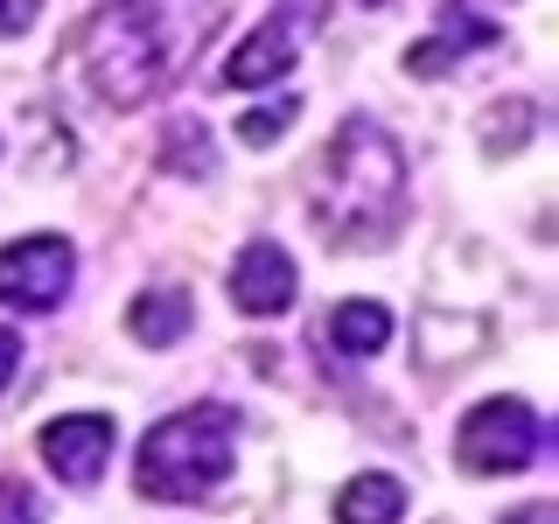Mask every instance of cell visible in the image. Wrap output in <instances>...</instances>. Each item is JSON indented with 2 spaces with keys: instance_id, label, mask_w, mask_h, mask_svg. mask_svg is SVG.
Segmentation results:
<instances>
[{
  "instance_id": "6da1fadb",
  "label": "cell",
  "mask_w": 559,
  "mask_h": 524,
  "mask_svg": "<svg viewBox=\"0 0 559 524\" xmlns=\"http://www.w3.org/2000/svg\"><path fill=\"white\" fill-rule=\"evenodd\" d=\"M399 196H406L399 140L378 119H343L336 140L322 147V168H314V224H322V238L378 245L399 224Z\"/></svg>"
},
{
  "instance_id": "7a4b0ae2",
  "label": "cell",
  "mask_w": 559,
  "mask_h": 524,
  "mask_svg": "<svg viewBox=\"0 0 559 524\" xmlns=\"http://www.w3.org/2000/svg\"><path fill=\"white\" fill-rule=\"evenodd\" d=\"M168 0H112L84 28V70L105 105H147L168 78Z\"/></svg>"
},
{
  "instance_id": "3957f363",
  "label": "cell",
  "mask_w": 559,
  "mask_h": 524,
  "mask_svg": "<svg viewBox=\"0 0 559 524\" xmlns=\"http://www.w3.org/2000/svg\"><path fill=\"white\" fill-rule=\"evenodd\" d=\"M231 406H182L140 441V489L162 503H197L231 476Z\"/></svg>"
},
{
  "instance_id": "277c9868",
  "label": "cell",
  "mask_w": 559,
  "mask_h": 524,
  "mask_svg": "<svg viewBox=\"0 0 559 524\" xmlns=\"http://www.w3.org/2000/svg\"><path fill=\"white\" fill-rule=\"evenodd\" d=\"M538 448H546V433H538V413L524 406V398H489L462 419V433H454V454H462V468H476V476H518V468L538 462Z\"/></svg>"
},
{
  "instance_id": "5b68a950",
  "label": "cell",
  "mask_w": 559,
  "mask_h": 524,
  "mask_svg": "<svg viewBox=\"0 0 559 524\" xmlns=\"http://www.w3.org/2000/svg\"><path fill=\"white\" fill-rule=\"evenodd\" d=\"M70 294V245L22 238L0 252V308H57Z\"/></svg>"
},
{
  "instance_id": "8992f818",
  "label": "cell",
  "mask_w": 559,
  "mask_h": 524,
  "mask_svg": "<svg viewBox=\"0 0 559 524\" xmlns=\"http://www.w3.org/2000/svg\"><path fill=\"white\" fill-rule=\"evenodd\" d=\"M43 462L57 468V483L92 489L105 476V462H112V419H98V413L49 419V427H43Z\"/></svg>"
},
{
  "instance_id": "52a82bcc",
  "label": "cell",
  "mask_w": 559,
  "mask_h": 524,
  "mask_svg": "<svg viewBox=\"0 0 559 524\" xmlns=\"http://www.w3.org/2000/svg\"><path fill=\"white\" fill-rule=\"evenodd\" d=\"M294 287H301V279H294V259L280 252L273 238H252L238 252V266H231V301L245 308V314H280L294 301Z\"/></svg>"
},
{
  "instance_id": "ba28073f",
  "label": "cell",
  "mask_w": 559,
  "mask_h": 524,
  "mask_svg": "<svg viewBox=\"0 0 559 524\" xmlns=\"http://www.w3.org/2000/svg\"><path fill=\"white\" fill-rule=\"evenodd\" d=\"M301 14H314V8H301ZM301 14H266V22L252 28V43L224 57V84H231V92H252V84L280 78V70L294 63V49H301V43H294V28H301Z\"/></svg>"
},
{
  "instance_id": "9c48e42d",
  "label": "cell",
  "mask_w": 559,
  "mask_h": 524,
  "mask_svg": "<svg viewBox=\"0 0 559 524\" xmlns=\"http://www.w3.org/2000/svg\"><path fill=\"white\" fill-rule=\"evenodd\" d=\"M322 343L336 349V357H378L384 343H392V308L378 301H343L322 314Z\"/></svg>"
},
{
  "instance_id": "30bf717a",
  "label": "cell",
  "mask_w": 559,
  "mask_h": 524,
  "mask_svg": "<svg viewBox=\"0 0 559 524\" xmlns=\"http://www.w3.org/2000/svg\"><path fill=\"white\" fill-rule=\"evenodd\" d=\"M406 517V483L399 476H349L336 489V524H399Z\"/></svg>"
},
{
  "instance_id": "8fae6325",
  "label": "cell",
  "mask_w": 559,
  "mask_h": 524,
  "mask_svg": "<svg viewBox=\"0 0 559 524\" xmlns=\"http://www.w3.org/2000/svg\"><path fill=\"white\" fill-rule=\"evenodd\" d=\"M127 329H133V343L168 349V343L189 329V294H182V287H154V294H140V301L127 308Z\"/></svg>"
},
{
  "instance_id": "7c38bea8",
  "label": "cell",
  "mask_w": 559,
  "mask_h": 524,
  "mask_svg": "<svg viewBox=\"0 0 559 524\" xmlns=\"http://www.w3.org/2000/svg\"><path fill=\"white\" fill-rule=\"evenodd\" d=\"M162 168H175V175H210V133L197 127V119H175V127L162 133Z\"/></svg>"
},
{
  "instance_id": "4fadbf2b",
  "label": "cell",
  "mask_w": 559,
  "mask_h": 524,
  "mask_svg": "<svg viewBox=\"0 0 559 524\" xmlns=\"http://www.w3.org/2000/svg\"><path fill=\"white\" fill-rule=\"evenodd\" d=\"M483 140H489V154H518L524 140H532V105H524V98L489 105V112H483Z\"/></svg>"
},
{
  "instance_id": "5bb4252c",
  "label": "cell",
  "mask_w": 559,
  "mask_h": 524,
  "mask_svg": "<svg viewBox=\"0 0 559 524\" xmlns=\"http://www.w3.org/2000/svg\"><path fill=\"white\" fill-rule=\"evenodd\" d=\"M294 112H301V98H273V105H252V112L238 119V140H245V147H266L273 133H287V127H294Z\"/></svg>"
},
{
  "instance_id": "9a60e30c",
  "label": "cell",
  "mask_w": 559,
  "mask_h": 524,
  "mask_svg": "<svg viewBox=\"0 0 559 524\" xmlns=\"http://www.w3.org/2000/svg\"><path fill=\"white\" fill-rule=\"evenodd\" d=\"M0 524H43V497L28 483H0Z\"/></svg>"
},
{
  "instance_id": "2e32d148",
  "label": "cell",
  "mask_w": 559,
  "mask_h": 524,
  "mask_svg": "<svg viewBox=\"0 0 559 524\" xmlns=\"http://www.w3.org/2000/svg\"><path fill=\"white\" fill-rule=\"evenodd\" d=\"M35 8H43V0H0V35H22L35 22Z\"/></svg>"
},
{
  "instance_id": "e0dca14e",
  "label": "cell",
  "mask_w": 559,
  "mask_h": 524,
  "mask_svg": "<svg viewBox=\"0 0 559 524\" xmlns=\"http://www.w3.org/2000/svg\"><path fill=\"white\" fill-rule=\"evenodd\" d=\"M14 364H22V336H14V329H0V384L14 378Z\"/></svg>"
},
{
  "instance_id": "ac0fdd59",
  "label": "cell",
  "mask_w": 559,
  "mask_h": 524,
  "mask_svg": "<svg viewBox=\"0 0 559 524\" xmlns=\"http://www.w3.org/2000/svg\"><path fill=\"white\" fill-rule=\"evenodd\" d=\"M497 524H559V511H552V503H524V511L497 517Z\"/></svg>"
},
{
  "instance_id": "d6986e66",
  "label": "cell",
  "mask_w": 559,
  "mask_h": 524,
  "mask_svg": "<svg viewBox=\"0 0 559 524\" xmlns=\"http://www.w3.org/2000/svg\"><path fill=\"white\" fill-rule=\"evenodd\" d=\"M364 8H378V0H364Z\"/></svg>"
}]
</instances>
